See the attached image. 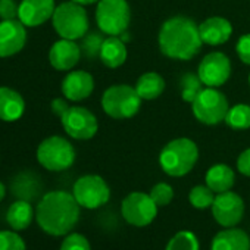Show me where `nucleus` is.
Returning <instances> with one entry per match:
<instances>
[{"mask_svg":"<svg viewBox=\"0 0 250 250\" xmlns=\"http://www.w3.org/2000/svg\"><path fill=\"white\" fill-rule=\"evenodd\" d=\"M25 110L22 96L9 87H0V119L5 122L18 121Z\"/></svg>","mask_w":250,"mask_h":250,"instance_id":"19","label":"nucleus"},{"mask_svg":"<svg viewBox=\"0 0 250 250\" xmlns=\"http://www.w3.org/2000/svg\"><path fill=\"white\" fill-rule=\"evenodd\" d=\"M228 109L229 104L225 94L213 87L202 88L191 103L193 115L205 125H218L224 122Z\"/></svg>","mask_w":250,"mask_h":250,"instance_id":"8","label":"nucleus"},{"mask_svg":"<svg viewBox=\"0 0 250 250\" xmlns=\"http://www.w3.org/2000/svg\"><path fill=\"white\" fill-rule=\"evenodd\" d=\"M199 24L188 17H172L167 20L159 31L161 52L175 61H190L202 49Z\"/></svg>","mask_w":250,"mask_h":250,"instance_id":"2","label":"nucleus"},{"mask_svg":"<svg viewBox=\"0 0 250 250\" xmlns=\"http://www.w3.org/2000/svg\"><path fill=\"white\" fill-rule=\"evenodd\" d=\"M94 90V78L85 71H71L62 81V94L66 100L81 102L91 96Z\"/></svg>","mask_w":250,"mask_h":250,"instance_id":"17","label":"nucleus"},{"mask_svg":"<svg viewBox=\"0 0 250 250\" xmlns=\"http://www.w3.org/2000/svg\"><path fill=\"white\" fill-rule=\"evenodd\" d=\"M210 250H250V237L240 228H225L213 237Z\"/></svg>","mask_w":250,"mask_h":250,"instance_id":"20","label":"nucleus"},{"mask_svg":"<svg viewBox=\"0 0 250 250\" xmlns=\"http://www.w3.org/2000/svg\"><path fill=\"white\" fill-rule=\"evenodd\" d=\"M61 250H91L88 240L78 232H71L62 241Z\"/></svg>","mask_w":250,"mask_h":250,"instance_id":"33","label":"nucleus"},{"mask_svg":"<svg viewBox=\"0 0 250 250\" xmlns=\"http://www.w3.org/2000/svg\"><path fill=\"white\" fill-rule=\"evenodd\" d=\"M215 200L213 191L208 186H194L188 193V202L196 209H208L212 208Z\"/></svg>","mask_w":250,"mask_h":250,"instance_id":"28","label":"nucleus"},{"mask_svg":"<svg viewBox=\"0 0 250 250\" xmlns=\"http://www.w3.org/2000/svg\"><path fill=\"white\" fill-rule=\"evenodd\" d=\"M210 209L215 221L224 228L235 227L244 216V202L240 194L231 190L218 193Z\"/></svg>","mask_w":250,"mask_h":250,"instance_id":"13","label":"nucleus"},{"mask_svg":"<svg viewBox=\"0 0 250 250\" xmlns=\"http://www.w3.org/2000/svg\"><path fill=\"white\" fill-rule=\"evenodd\" d=\"M81 47L75 40L61 39L50 47L49 62L58 71H71L81 59Z\"/></svg>","mask_w":250,"mask_h":250,"instance_id":"16","label":"nucleus"},{"mask_svg":"<svg viewBox=\"0 0 250 250\" xmlns=\"http://www.w3.org/2000/svg\"><path fill=\"white\" fill-rule=\"evenodd\" d=\"M225 124L231 130L243 131L250 128V104L238 103L229 106L228 113L225 116Z\"/></svg>","mask_w":250,"mask_h":250,"instance_id":"26","label":"nucleus"},{"mask_svg":"<svg viewBox=\"0 0 250 250\" xmlns=\"http://www.w3.org/2000/svg\"><path fill=\"white\" fill-rule=\"evenodd\" d=\"M199 240L191 231H178L167 244L165 250H199Z\"/></svg>","mask_w":250,"mask_h":250,"instance_id":"27","label":"nucleus"},{"mask_svg":"<svg viewBox=\"0 0 250 250\" xmlns=\"http://www.w3.org/2000/svg\"><path fill=\"white\" fill-rule=\"evenodd\" d=\"M205 180H206V186L213 193H224L232 188L235 183V174L228 165L216 164L208 169Z\"/></svg>","mask_w":250,"mask_h":250,"instance_id":"23","label":"nucleus"},{"mask_svg":"<svg viewBox=\"0 0 250 250\" xmlns=\"http://www.w3.org/2000/svg\"><path fill=\"white\" fill-rule=\"evenodd\" d=\"M127 56H128L127 46H125V43L121 40L119 36H109L104 39L102 49H100V55H99L104 66L110 69L119 68L125 63Z\"/></svg>","mask_w":250,"mask_h":250,"instance_id":"21","label":"nucleus"},{"mask_svg":"<svg viewBox=\"0 0 250 250\" xmlns=\"http://www.w3.org/2000/svg\"><path fill=\"white\" fill-rule=\"evenodd\" d=\"M237 169L241 175L250 177V147L243 150L237 158Z\"/></svg>","mask_w":250,"mask_h":250,"instance_id":"36","label":"nucleus"},{"mask_svg":"<svg viewBox=\"0 0 250 250\" xmlns=\"http://www.w3.org/2000/svg\"><path fill=\"white\" fill-rule=\"evenodd\" d=\"M65 133L74 140H90L99 130V122L93 112L83 106H69L61 116Z\"/></svg>","mask_w":250,"mask_h":250,"instance_id":"11","label":"nucleus"},{"mask_svg":"<svg viewBox=\"0 0 250 250\" xmlns=\"http://www.w3.org/2000/svg\"><path fill=\"white\" fill-rule=\"evenodd\" d=\"M103 112L112 119H130L142 107V97L136 87L128 84H113L102 96Z\"/></svg>","mask_w":250,"mask_h":250,"instance_id":"4","label":"nucleus"},{"mask_svg":"<svg viewBox=\"0 0 250 250\" xmlns=\"http://www.w3.org/2000/svg\"><path fill=\"white\" fill-rule=\"evenodd\" d=\"M235 53L244 65H250V34H243L237 40Z\"/></svg>","mask_w":250,"mask_h":250,"instance_id":"34","label":"nucleus"},{"mask_svg":"<svg viewBox=\"0 0 250 250\" xmlns=\"http://www.w3.org/2000/svg\"><path fill=\"white\" fill-rule=\"evenodd\" d=\"M104 39L102 34L99 33H87L83 39H81V53L88 58V59H94L100 55V49L103 44Z\"/></svg>","mask_w":250,"mask_h":250,"instance_id":"30","label":"nucleus"},{"mask_svg":"<svg viewBox=\"0 0 250 250\" xmlns=\"http://www.w3.org/2000/svg\"><path fill=\"white\" fill-rule=\"evenodd\" d=\"M53 28L59 37L68 40H81L88 33V17L83 5L63 2L56 6L52 17Z\"/></svg>","mask_w":250,"mask_h":250,"instance_id":"5","label":"nucleus"},{"mask_svg":"<svg viewBox=\"0 0 250 250\" xmlns=\"http://www.w3.org/2000/svg\"><path fill=\"white\" fill-rule=\"evenodd\" d=\"M55 0H22L20 3L18 20L25 27H39L55 14Z\"/></svg>","mask_w":250,"mask_h":250,"instance_id":"15","label":"nucleus"},{"mask_svg":"<svg viewBox=\"0 0 250 250\" xmlns=\"http://www.w3.org/2000/svg\"><path fill=\"white\" fill-rule=\"evenodd\" d=\"M20 5L17 0H0V18L2 20H17Z\"/></svg>","mask_w":250,"mask_h":250,"instance_id":"35","label":"nucleus"},{"mask_svg":"<svg viewBox=\"0 0 250 250\" xmlns=\"http://www.w3.org/2000/svg\"><path fill=\"white\" fill-rule=\"evenodd\" d=\"M197 75L206 87L218 88L224 85L231 75L229 58L222 52L208 53L197 66Z\"/></svg>","mask_w":250,"mask_h":250,"instance_id":"12","label":"nucleus"},{"mask_svg":"<svg viewBox=\"0 0 250 250\" xmlns=\"http://www.w3.org/2000/svg\"><path fill=\"white\" fill-rule=\"evenodd\" d=\"M202 42L209 46H221L227 43L232 34V25L222 17H210L199 24Z\"/></svg>","mask_w":250,"mask_h":250,"instance_id":"18","label":"nucleus"},{"mask_svg":"<svg viewBox=\"0 0 250 250\" xmlns=\"http://www.w3.org/2000/svg\"><path fill=\"white\" fill-rule=\"evenodd\" d=\"M11 190L18 200L33 202L39 197L42 191V181L34 172L24 171L12 180Z\"/></svg>","mask_w":250,"mask_h":250,"instance_id":"22","label":"nucleus"},{"mask_svg":"<svg viewBox=\"0 0 250 250\" xmlns=\"http://www.w3.org/2000/svg\"><path fill=\"white\" fill-rule=\"evenodd\" d=\"M68 109H69V104H68V102H66L65 99L58 97V99L52 100V112H53L55 115H58L59 118H61Z\"/></svg>","mask_w":250,"mask_h":250,"instance_id":"37","label":"nucleus"},{"mask_svg":"<svg viewBox=\"0 0 250 250\" xmlns=\"http://www.w3.org/2000/svg\"><path fill=\"white\" fill-rule=\"evenodd\" d=\"M197 159V145L187 137H180L165 145L159 155V165L167 175L180 178L187 175L194 168Z\"/></svg>","mask_w":250,"mask_h":250,"instance_id":"3","label":"nucleus"},{"mask_svg":"<svg viewBox=\"0 0 250 250\" xmlns=\"http://www.w3.org/2000/svg\"><path fill=\"white\" fill-rule=\"evenodd\" d=\"M5 196H6V187L2 181H0V202L5 199Z\"/></svg>","mask_w":250,"mask_h":250,"instance_id":"39","label":"nucleus"},{"mask_svg":"<svg viewBox=\"0 0 250 250\" xmlns=\"http://www.w3.org/2000/svg\"><path fill=\"white\" fill-rule=\"evenodd\" d=\"M165 85L167 84H165V80L162 78V75L150 71V72L143 74L137 80L136 90H137L139 96L142 97V100H155L165 91Z\"/></svg>","mask_w":250,"mask_h":250,"instance_id":"25","label":"nucleus"},{"mask_svg":"<svg viewBox=\"0 0 250 250\" xmlns=\"http://www.w3.org/2000/svg\"><path fill=\"white\" fill-rule=\"evenodd\" d=\"M149 194L158 206H167L174 199V188L167 183H158L152 187Z\"/></svg>","mask_w":250,"mask_h":250,"instance_id":"31","label":"nucleus"},{"mask_svg":"<svg viewBox=\"0 0 250 250\" xmlns=\"http://www.w3.org/2000/svg\"><path fill=\"white\" fill-rule=\"evenodd\" d=\"M27 43V30L20 20H2L0 22V58L20 53Z\"/></svg>","mask_w":250,"mask_h":250,"instance_id":"14","label":"nucleus"},{"mask_svg":"<svg viewBox=\"0 0 250 250\" xmlns=\"http://www.w3.org/2000/svg\"><path fill=\"white\" fill-rule=\"evenodd\" d=\"M33 218H34V210H33L31 202H27V200L14 202L6 212V222L15 231L27 229L31 225Z\"/></svg>","mask_w":250,"mask_h":250,"instance_id":"24","label":"nucleus"},{"mask_svg":"<svg viewBox=\"0 0 250 250\" xmlns=\"http://www.w3.org/2000/svg\"><path fill=\"white\" fill-rule=\"evenodd\" d=\"M202 81L199 78V75L194 74H186L184 77H181L180 81V87H181V96L184 102L193 103V100L196 99V96L199 94V91L202 90Z\"/></svg>","mask_w":250,"mask_h":250,"instance_id":"29","label":"nucleus"},{"mask_svg":"<svg viewBox=\"0 0 250 250\" xmlns=\"http://www.w3.org/2000/svg\"><path fill=\"white\" fill-rule=\"evenodd\" d=\"M158 205L150 194L143 191H133L121 203V213L125 222L134 227H147L158 215Z\"/></svg>","mask_w":250,"mask_h":250,"instance_id":"10","label":"nucleus"},{"mask_svg":"<svg viewBox=\"0 0 250 250\" xmlns=\"http://www.w3.org/2000/svg\"><path fill=\"white\" fill-rule=\"evenodd\" d=\"M131 9L127 0H99L96 8V22L106 36H121L128 30Z\"/></svg>","mask_w":250,"mask_h":250,"instance_id":"6","label":"nucleus"},{"mask_svg":"<svg viewBox=\"0 0 250 250\" xmlns=\"http://www.w3.org/2000/svg\"><path fill=\"white\" fill-rule=\"evenodd\" d=\"M0 250H27L24 238L15 231H0Z\"/></svg>","mask_w":250,"mask_h":250,"instance_id":"32","label":"nucleus"},{"mask_svg":"<svg viewBox=\"0 0 250 250\" xmlns=\"http://www.w3.org/2000/svg\"><path fill=\"white\" fill-rule=\"evenodd\" d=\"M80 205L74 194L62 190L46 193L37 205L36 219L49 235H68L80 219Z\"/></svg>","mask_w":250,"mask_h":250,"instance_id":"1","label":"nucleus"},{"mask_svg":"<svg viewBox=\"0 0 250 250\" xmlns=\"http://www.w3.org/2000/svg\"><path fill=\"white\" fill-rule=\"evenodd\" d=\"M249 85H250V75H249Z\"/></svg>","mask_w":250,"mask_h":250,"instance_id":"40","label":"nucleus"},{"mask_svg":"<svg viewBox=\"0 0 250 250\" xmlns=\"http://www.w3.org/2000/svg\"><path fill=\"white\" fill-rule=\"evenodd\" d=\"M72 194L81 208L97 209L109 202L110 188L100 175L88 174L80 177L75 181Z\"/></svg>","mask_w":250,"mask_h":250,"instance_id":"9","label":"nucleus"},{"mask_svg":"<svg viewBox=\"0 0 250 250\" xmlns=\"http://www.w3.org/2000/svg\"><path fill=\"white\" fill-rule=\"evenodd\" d=\"M74 146L61 136L44 139L37 147V161L47 171L61 172L71 168L75 162Z\"/></svg>","mask_w":250,"mask_h":250,"instance_id":"7","label":"nucleus"},{"mask_svg":"<svg viewBox=\"0 0 250 250\" xmlns=\"http://www.w3.org/2000/svg\"><path fill=\"white\" fill-rule=\"evenodd\" d=\"M72 2L80 3V5H83V6H87V5H94V3H97L99 0H72Z\"/></svg>","mask_w":250,"mask_h":250,"instance_id":"38","label":"nucleus"}]
</instances>
